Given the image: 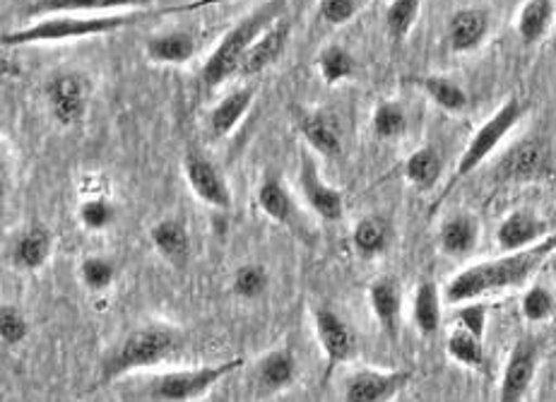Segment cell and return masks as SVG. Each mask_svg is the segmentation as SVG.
<instances>
[{
	"mask_svg": "<svg viewBox=\"0 0 556 402\" xmlns=\"http://www.w3.org/2000/svg\"><path fill=\"white\" fill-rule=\"evenodd\" d=\"M489 35V15L480 8H463L448 22V43L455 53H470L482 47Z\"/></svg>",
	"mask_w": 556,
	"mask_h": 402,
	"instance_id": "7402d4cb",
	"label": "cell"
},
{
	"mask_svg": "<svg viewBox=\"0 0 556 402\" xmlns=\"http://www.w3.org/2000/svg\"><path fill=\"white\" fill-rule=\"evenodd\" d=\"M547 259L549 255L535 243L526 251L504 253L502 259L467 265L458 275L451 277L443 294H446L451 304L460 306L465 301H477L489 294L504 292V289L520 287L540 271V265Z\"/></svg>",
	"mask_w": 556,
	"mask_h": 402,
	"instance_id": "6da1fadb",
	"label": "cell"
},
{
	"mask_svg": "<svg viewBox=\"0 0 556 402\" xmlns=\"http://www.w3.org/2000/svg\"><path fill=\"white\" fill-rule=\"evenodd\" d=\"M544 234H547V225L538 215L528 210H516L498 225L496 241L504 253H516L540 243Z\"/></svg>",
	"mask_w": 556,
	"mask_h": 402,
	"instance_id": "e0dca14e",
	"label": "cell"
},
{
	"mask_svg": "<svg viewBox=\"0 0 556 402\" xmlns=\"http://www.w3.org/2000/svg\"><path fill=\"white\" fill-rule=\"evenodd\" d=\"M549 166L547 145L538 138H526L504 152L496 164V178L506 184H530L544 176Z\"/></svg>",
	"mask_w": 556,
	"mask_h": 402,
	"instance_id": "7c38bea8",
	"label": "cell"
},
{
	"mask_svg": "<svg viewBox=\"0 0 556 402\" xmlns=\"http://www.w3.org/2000/svg\"><path fill=\"white\" fill-rule=\"evenodd\" d=\"M144 53L157 65H184L193 61L198 53V43L191 32L174 29V32H157L144 41Z\"/></svg>",
	"mask_w": 556,
	"mask_h": 402,
	"instance_id": "d6986e66",
	"label": "cell"
},
{
	"mask_svg": "<svg viewBox=\"0 0 556 402\" xmlns=\"http://www.w3.org/2000/svg\"><path fill=\"white\" fill-rule=\"evenodd\" d=\"M152 0H35L29 5V15H80V13H102V10H124V8H148Z\"/></svg>",
	"mask_w": 556,
	"mask_h": 402,
	"instance_id": "d4e9b609",
	"label": "cell"
},
{
	"mask_svg": "<svg viewBox=\"0 0 556 402\" xmlns=\"http://www.w3.org/2000/svg\"><path fill=\"white\" fill-rule=\"evenodd\" d=\"M520 311L530 323H542L554 314V297L547 287L532 285L520 299Z\"/></svg>",
	"mask_w": 556,
	"mask_h": 402,
	"instance_id": "f35d334b",
	"label": "cell"
},
{
	"mask_svg": "<svg viewBox=\"0 0 556 402\" xmlns=\"http://www.w3.org/2000/svg\"><path fill=\"white\" fill-rule=\"evenodd\" d=\"M405 178L419 191H431L441 181L443 174V158L437 148H419L405 160Z\"/></svg>",
	"mask_w": 556,
	"mask_h": 402,
	"instance_id": "83f0119b",
	"label": "cell"
},
{
	"mask_svg": "<svg viewBox=\"0 0 556 402\" xmlns=\"http://www.w3.org/2000/svg\"><path fill=\"white\" fill-rule=\"evenodd\" d=\"M77 217H80V225L85 229L104 231L116 222L118 210L109 198H87L80 210H77Z\"/></svg>",
	"mask_w": 556,
	"mask_h": 402,
	"instance_id": "8d00e7d4",
	"label": "cell"
},
{
	"mask_svg": "<svg viewBox=\"0 0 556 402\" xmlns=\"http://www.w3.org/2000/svg\"><path fill=\"white\" fill-rule=\"evenodd\" d=\"M243 366L241 356L213 366H198V368H184V372H169L154 378L150 384V395L157 402H188L207 390H213L222 378L237 372Z\"/></svg>",
	"mask_w": 556,
	"mask_h": 402,
	"instance_id": "8992f818",
	"label": "cell"
},
{
	"mask_svg": "<svg viewBox=\"0 0 556 402\" xmlns=\"http://www.w3.org/2000/svg\"><path fill=\"white\" fill-rule=\"evenodd\" d=\"M522 114H526V104H522L520 99H516V97L506 99V102L498 106L480 128H477L470 142H467V148L463 150L458 164H455V174H453L451 186L463 181V178L470 176L475 169H480V166L489 160V154H492L498 145L508 138V133L518 126Z\"/></svg>",
	"mask_w": 556,
	"mask_h": 402,
	"instance_id": "5b68a950",
	"label": "cell"
},
{
	"mask_svg": "<svg viewBox=\"0 0 556 402\" xmlns=\"http://www.w3.org/2000/svg\"><path fill=\"white\" fill-rule=\"evenodd\" d=\"M299 191H302L304 203L316 212L324 222H340L344 217V198L332 188L324 176L316 160L308 152L299 154Z\"/></svg>",
	"mask_w": 556,
	"mask_h": 402,
	"instance_id": "30bf717a",
	"label": "cell"
},
{
	"mask_svg": "<svg viewBox=\"0 0 556 402\" xmlns=\"http://www.w3.org/2000/svg\"><path fill=\"white\" fill-rule=\"evenodd\" d=\"M80 277L87 289L92 292H104L116 280V265L104 255H87L80 263Z\"/></svg>",
	"mask_w": 556,
	"mask_h": 402,
	"instance_id": "74e56055",
	"label": "cell"
},
{
	"mask_svg": "<svg viewBox=\"0 0 556 402\" xmlns=\"http://www.w3.org/2000/svg\"><path fill=\"white\" fill-rule=\"evenodd\" d=\"M29 335V323L25 318V314L17 306L3 304L0 309V338H3V344L8 348H17L27 340Z\"/></svg>",
	"mask_w": 556,
	"mask_h": 402,
	"instance_id": "ab89813d",
	"label": "cell"
},
{
	"mask_svg": "<svg viewBox=\"0 0 556 402\" xmlns=\"http://www.w3.org/2000/svg\"><path fill=\"white\" fill-rule=\"evenodd\" d=\"M316 68L320 80L332 87L350 80L354 71H357V59H354L348 49L340 47V43H330V47L318 53Z\"/></svg>",
	"mask_w": 556,
	"mask_h": 402,
	"instance_id": "1f68e13d",
	"label": "cell"
},
{
	"mask_svg": "<svg viewBox=\"0 0 556 402\" xmlns=\"http://www.w3.org/2000/svg\"><path fill=\"white\" fill-rule=\"evenodd\" d=\"M417 85L425 89V95L433 104L448 111V114H463V111L470 106V97H467L465 89L458 83H453L451 77L427 75L419 77Z\"/></svg>",
	"mask_w": 556,
	"mask_h": 402,
	"instance_id": "4dcf8cb0",
	"label": "cell"
},
{
	"mask_svg": "<svg viewBox=\"0 0 556 402\" xmlns=\"http://www.w3.org/2000/svg\"><path fill=\"white\" fill-rule=\"evenodd\" d=\"M90 80L77 71L53 75L43 87V97H47L53 121L65 128L77 126L85 118L87 106H90Z\"/></svg>",
	"mask_w": 556,
	"mask_h": 402,
	"instance_id": "52a82bcc",
	"label": "cell"
},
{
	"mask_svg": "<svg viewBox=\"0 0 556 402\" xmlns=\"http://www.w3.org/2000/svg\"><path fill=\"white\" fill-rule=\"evenodd\" d=\"M299 366L292 350H273L255 364V390L263 395L282 393L296 381Z\"/></svg>",
	"mask_w": 556,
	"mask_h": 402,
	"instance_id": "2e32d148",
	"label": "cell"
},
{
	"mask_svg": "<svg viewBox=\"0 0 556 402\" xmlns=\"http://www.w3.org/2000/svg\"><path fill=\"white\" fill-rule=\"evenodd\" d=\"M318 10L320 17H324L328 25L340 27L348 25V22L357 15V0H320Z\"/></svg>",
	"mask_w": 556,
	"mask_h": 402,
	"instance_id": "b9f144b4",
	"label": "cell"
},
{
	"mask_svg": "<svg viewBox=\"0 0 556 402\" xmlns=\"http://www.w3.org/2000/svg\"><path fill=\"white\" fill-rule=\"evenodd\" d=\"M549 263H552V273H554V277H556V251L549 255Z\"/></svg>",
	"mask_w": 556,
	"mask_h": 402,
	"instance_id": "ee69618b",
	"label": "cell"
},
{
	"mask_svg": "<svg viewBox=\"0 0 556 402\" xmlns=\"http://www.w3.org/2000/svg\"><path fill=\"white\" fill-rule=\"evenodd\" d=\"M53 249V237L47 227L31 225L20 237L13 241V251H10V259L20 267V271H39L41 265H47L51 259Z\"/></svg>",
	"mask_w": 556,
	"mask_h": 402,
	"instance_id": "603a6c76",
	"label": "cell"
},
{
	"mask_svg": "<svg viewBox=\"0 0 556 402\" xmlns=\"http://www.w3.org/2000/svg\"><path fill=\"white\" fill-rule=\"evenodd\" d=\"M184 344V335L169 326H144L126 335L114 350L106 354L99 372V384H114L121 376L138 368H150L169 360Z\"/></svg>",
	"mask_w": 556,
	"mask_h": 402,
	"instance_id": "277c9868",
	"label": "cell"
},
{
	"mask_svg": "<svg viewBox=\"0 0 556 402\" xmlns=\"http://www.w3.org/2000/svg\"><path fill=\"white\" fill-rule=\"evenodd\" d=\"M413 321L425 338H431L441 328V292L431 280L419 282L415 289Z\"/></svg>",
	"mask_w": 556,
	"mask_h": 402,
	"instance_id": "f1b7e54d",
	"label": "cell"
},
{
	"mask_svg": "<svg viewBox=\"0 0 556 402\" xmlns=\"http://www.w3.org/2000/svg\"><path fill=\"white\" fill-rule=\"evenodd\" d=\"M184 176H186V184L193 191V196L198 200H203L207 208L222 210V212L231 210L233 196H231L227 178L213 162L205 158V154L188 150L184 154Z\"/></svg>",
	"mask_w": 556,
	"mask_h": 402,
	"instance_id": "9c48e42d",
	"label": "cell"
},
{
	"mask_svg": "<svg viewBox=\"0 0 556 402\" xmlns=\"http://www.w3.org/2000/svg\"><path fill=\"white\" fill-rule=\"evenodd\" d=\"M477 243H480V222L472 215H453L446 222H443L439 229V246L446 255H453V259H465L470 255Z\"/></svg>",
	"mask_w": 556,
	"mask_h": 402,
	"instance_id": "cb8c5ba5",
	"label": "cell"
},
{
	"mask_svg": "<svg viewBox=\"0 0 556 402\" xmlns=\"http://www.w3.org/2000/svg\"><path fill=\"white\" fill-rule=\"evenodd\" d=\"M371 128L378 140H395L407 130V114L403 104L381 102L374 109Z\"/></svg>",
	"mask_w": 556,
	"mask_h": 402,
	"instance_id": "d590c367",
	"label": "cell"
},
{
	"mask_svg": "<svg viewBox=\"0 0 556 402\" xmlns=\"http://www.w3.org/2000/svg\"><path fill=\"white\" fill-rule=\"evenodd\" d=\"M421 0H391L386 10V29L393 41H405L417 25Z\"/></svg>",
	"mask_w": 556,
	"mask_h": 402,
	"instance_id": "836d02e7",
	"label": "cell"
},
{
	"mask_svg": "<svg viewBox=\"0 0 556 402\" xmlns=\"http://www.w3.org/2000/svg\"><path fill=\"white\" fill-rule=\"evenodd\" d=\"M393 241V225L391 219L383 215H366L357 222L352 234L354 251H357L362 259H376V255H383L391 249Z\"/></svg>",
	"mask_w": 556,
	"mask_h": 402,
	"instance_id": "484cf974",
	"label": "cell"
},
{
	"mask_svg": "<svg viewBox=\"0 0 556 402\" xmlns=\"http://www.w3.org/2000/svg\"><path fill=\"white\" fill-rule=\"evenodd\" d=\"M207 402H222V400H217V398H213V400H207Z\"/></svg>",
	"mask_w": 556,
	"mask_h": 402,
	"instance_id": "f6af8a7d",
	"label": "cell"
},
{
	"mask_svg": "<svg viewBox=\"0 0 556 402\" xmlns=\"http://www.w3.org/2000/svg\"><path fill=\"white\" fill-rule=\"evenodd\" d=\"M446 350H448V356L453 362H458L467 368H477V372H480V368H484V364H486L484 340L475 338L472 332H467L463 328H455L448 335Z\"/></svg>",
	"mask_w": 556,
	"mask_h": 402,
	"instance_id": "d6a6232c",
	"label": "cell"
},
{
	"mask_svg": "<svg viewBox=\"0 0 556 402\" xmlns=\"http://www.w3.org/2000/svg\"><path fill=\"white\" fill-rule=\"evenodd\" d=\"M369 304L378 326L395 340L400 332V316H403V292L395 277H378V280L369 287Z\"/></svg>",
	"mask_w": 556,
	"mask_h": 402,
	"instance_id": "ac0fdd59",
	"label": "cell"
},
{
	"mask_svg": "<svg viewBox=\"0 0 556 402\" xmlns=\"http://www.w3.org/2000/svg\"><path fill=\"white\" fill-rule=\"evenodd\" d=\"M538 246H540V249H542L544 253H547V255H552V253L556 251V231L552 234V237H547V239H542V241H540Z\"/></svg>",
	"mask_w": 556,
	"mask_h": 402,
	"instance_id": "7bdbcfd3",
	"label": "cell"
},
{
	"mask_svg": "<svg viewBox=\"0 0 556 402\" xmlns=\"http://www.w3.org/2000/svg\"><path fill=\"white\" fill-rule=\"evenodd\" d=\"M554 22V3L552 0H528L518 13V37L522 43H538L544 35H547Z\"/></svg>",
	"mask_w": 556,
	"mask_h": 402,
	"instance_id": "f546056e",
	"label": "cell"
},
{
	"mask_svg": "<svg viewBox=\"0 0 556 402\" xmlns=\"http://www.w3.org/2000/svg\"><path fill=\"white\" fill-rule=\"evenodd\" d=\"M289 35H292V22L289 20H277L273 25L263 32V35L255 39L253 47L249 49L247 59L241 63V73L239 75H258L263 71H268L273 63L282 59V53L287 49Z\"/></svg>",
	"mask_w": 556,
	"mask_h": 402,
	"instance_id": "9a60e30c",
	"label": "cell"
},
{
	"mask_svg": "<svg viewBox=\"0 0 556 402\" xmlns=\"http://www.w3.org/2000/svg\"><path fill=\"white\" fill-rule=\"evenodd\" d=\"M316 338L320 350L326 354L328 368L326 374H332V368L348 364L357 354V332L344 318H340L332 309H316L314 311Z\"/></svg>",
	"mask_w": 556,
	"mask_h": 402,
	"instance_id": "8fae6325",
	"label": "cell"
},
{
	"mask_svg": "<svg viewBox=\"0 0 556 402\" xmlns=\"http://www.w3.org/2000/svg\"><path fill=\"white\" fill-rule=\"evenodd\" d=\"M540 366V342L535 338H520L510 350L502 384H498V402H522L535 384Z\"/></svg>",
	"mask_w": 556,
	"mask_h": 402,
	"instance_id": "ba28073f",
	"label": "cell"
},
{
	"mask_svg": "<svg viewBox=\"0 0 556 402\" xmlns=\"http://www.w3.org/2000/svg\"><path fill=\"white\" fill-rule=\"evenodd\" d=\"M142 20L140 13H104V15H49L35 25L20 27L3 35V47L17 49L29 43H53V41H73L90 39L114 32L128 29Z\"/></svg>",
	"mask_w": 556,
	"mask_h": 402,
	"instance_id": "3957f363",
	"label": "cell"
},
{
	"mask_svg": "<svg viewBox=\"0 0 556 402\" xmlns=\"http://www.w3.org/2000/svg\"><path fill=\"white\" fill-rule=\"evenodd\" d=\"M258 208L268 219H273L275 225L282 227H294L296 225V205L294 198L289 193V188L285 186L280 174L268 172L263 176V181L258 186Z\"/></svg>",
	"mask_w": 556,
	"mask_h": 402,
	"instance_id": "44dd1931",
	"label": "cell"
},
{
	"mask_svg": "<svg viewBox=\"0 0 556 402\" xmlns=\"http://www.w3.org/2000/svg\"><path fill=\"white\" fill-rule=\"evenodd\" d=\"M285 8V0H273V3H265L258 10H253L251 15L237 22L222 41L215 47V51L207 55V61L200 68V83L205 89H215L231 80L233 75L241 73V63L247 59L249 49L255 43L265 29H268L273 22L280 20V13Z\"/></svg>",
	"mask_w": 556,
	"mask_h": 402,
	"instance_id": "7a4b0ae2",
	"label": "cell"
},
{
	"mask_svg": "<svg viewBox=\"0 0 556 402\" xmlns=\"http://www.w3.org/2000/svg\"><path fill=\"white\" fill-rule=\"evenodd\" d=\"M270 287V273L265 271L261 263H247L241 265L237 273H233L231 280V292L239 299H261Z\"/></svg>",
	"mask_w": 556,
	"mask_h": 402,
	"instance_id": "e575fe53",
	"label": "cell"
},
{
	"mask_svg": "<svg viewBox=\"0 0 556 402\" xmlns=\"http://www.w3.org/2000/svg\"><path fill=\"white\" fill-rule=\"evenodd\" d=\"M413 381V372H378L362 368L344 386V402H391Z\"/></svg>",
	"mask_w": 556,
	"mask_h": 402,
	"instance_id": "4fadbf2b",
	"label": "cell"
},
{
	"mask_svg": "<svg viewBox=\"0 0 556 402\" xmlns=\"http://www.w3.org/2000/svg\"><path fill=\"white\" fill-rule=\"evenodd\" d=\"M296 130L302 133L304 142L311 150L320 158H338L342 150V138H340V126L338 118L326 109L316 111H299L296 116Z\"/></svg>",
	"mask_w": 556,
	"mask_h": 402,
	"instance_id": "5bb4252c",
	"label": "cell"
},
{
	"mask_svg": "<svg viewBox=\"0 0 556 402\" xmlns=\"http://www.w3.org/2000/svg\"><path fill=\"white\" fill-rule=\"evenodd\" d=\"M253 89H233L222 102L210 111L207 126L215 138H227L229 133L239 126L243 116L249 114L253 106Z\"/></svg>",
	"mask_w": 556,
	"mask_h": 402,
	"instance_id": "4316f807",
	"label": "cell"
},
{
	"mask_svg": "<svg viewBox=\"0 0 556 402\" xmlns=\"http://www.w3.org/2000/svg\"><path fill=\"white\" fill-rule=\"evenodd\" d=\"M150 241L166 263L174 267H184L191 259V234L181 219L166 217L150 229Z\"/></svg>",
	"mask_w": 556,
	"mask_h": 402,
	"instance_id": "ffe728a7",
	"label": "cell"
},
{
	"mask_svg": "<svg viewBox=\"0 0 556 402\" xmlns=\"http://www.w3.org/2000/svg\"><path fill=\"white\" fill-rule=\"evenodd\" d=\"M458 328L472 332L475 338L484 340L486 335V321H489V306L484 304V301H465V304H460L458 309Z\"/></svg>",
	"mask_w": 556,
	"mask_h": 402,
	"instance_id": "60d3db41",
	"label": "cell"
}]
</instances>
